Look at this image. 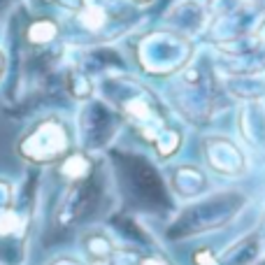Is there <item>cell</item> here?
<instances>
[{
    "instance_id": "obj_3",
    "label": "cell",
    "mask_w": 265,
    "mask_h": 265,
    "mask_svg": "<svg viewBox=\"0 0 265 265\" xmlns=\"http://www.w3.org/2000/svg\"><path fill=\"white\" fill-rule=\"evenodd\" d=\"M86 170V165H84V158H79V156H75V158H70L68 163H65V168H63V172L65 175H72V177H77V175H81V172Z\"/></svg>"
},
{
    "instance_id": "obj_2",
    "label": "cell",
    "mask_w": 265,
    "mask_h": 265,
    "mask_svg": "<svg viewBox=\"0 0 265 265\" xmlns=\"http://www.w3.org/2000/svg\"><path fill=\"white\" fill-rule=\"evenodd\" d=\"M16 226H19V219H16L14 212H5L0 216V235H7V233H14Z\"/></svg>"
},
{
    "instance_id": "obj_1",
    "label": "cell",
    "mask_w": 265,
    "mask_h": 265,
    "mask_svg": "<svg viewBox=\"0 0 265 265\" xmlns=\"http://www.w3.org/2000/svg\"><path fill=\"white\" fill-rule=\"evenodd\" d=\"M54 35V26L51 24H35L30 28V40L33 42H45Z\"/></svg>"
}]
</instances>
